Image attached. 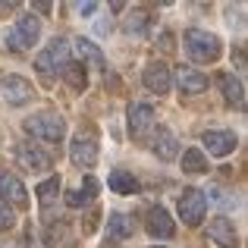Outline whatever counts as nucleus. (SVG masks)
<instances>
[{"label": "nucleus", "instance_id": "29", "mask_svg": "<svg viewBox=\"0 0 248 248\" xmlns=\"http://www.w3.org/2000/svg\"><path fill=\"white\" fill-rule=\"evenodd\" d=\"M10 10H16V3H0V16H3V13H10Z\"/></svg>", "mask_w": 248, "mask_h": 248}, {"label": "nucleus", "instance_id": "1", "mask_svg": "<svg viewBox=\"0 0 248 248\" xmlns=\"http://www.w3.org/2000/svg\"><path fill=\"white\" fill-rule=\"evenodd\" d=\"M186 50L198 63H214L220 57V41H217V35H211L204 29H188L186 31Z\"/></svg>", "mask_w": 248, "mask_h": 248}, {"label": "nucleus", "instance_id": "4", "mask_svg": "<svg viewBox=\"0 0 248 248\" xmlns=\"http://www.w3.org/2000/svg\"><path fill=\"white\" fill-rule=\"evenodd\" d=\"M66 63H69V44H66V38H54V41L47 44V50H44V54H38L35 66H38V73L50 76L54 69H60V73H63V66H66Z\"/></svg>", "mask_w": 248, "mask_h": 248}, {"label": "nucleus", "instance_id": "10", "mask_svg": "<svg viewBox=\"0 0 248 248\" xmlns=\"http://www.w3.org/2000/svg\"><path fill=\"white\" fill-rule=\"evenodd\" d=\"M16 160H19V167L35 170V173L50 170V157L41 151V148H35L31 141H19V145H16Z\"/></svg>", "mask_w": 248, "mask_h": 248}, {"label": "nucleus", "instance_id": "3", "mask_svg": "<svg viewBox=\"0 0 248 248\" xmlns=\"http://www.w3.org/2000/svg\"><path fill=\"white\" fill-rule=\"evenodd\" d=\"M207 214V195L201 188H182L179 195V217L186 226H198Z\"/></svg>", "mask_w": 248, "mask_h": 248}, {"label": "nucleus", "instance_id": "20", "mask_svg": "<svg viewBox=\"0 0 248 248\" xmlns=\"http://www.w3.org/2000/svg\"><path fill=\"white\" fill-rule=\"evenodd\" d=\"M132 230H135V226H132V220H129L126 214H110V217H107V232L113 239H129Z\"/></svg>", "mask_w": 248, "mask_h": 248}, {"label": "nucleus", "instance_id": "21", "mask_svg": "<svg viewBox=\"0 0 248 248\" xmlns=\"http://www.w3.org/2000/svg\"><path fill=\"white\" fill-rule=\"evenodd\" d=\"M76 50H79V57L85 63H91V66L94 69H104V54H101V47H97V44H91V41H76ZM82 63V66H85Z\"/></svg>", "mask_w": 248, "mask_h": 248}, {"label": "nucleus", "instance_id": "8", "mask_svg": "<svg viewBox=\"0 0 248 248\" xmlns=\"http://www.w3.org/2000/svg\"><path fill=\"white\" fill-rule=\"evenodd\" d=\"M141 82H145V88L154 91V94H167L170 85H173V76H170V66H167V63L154 60V63H148V66H145Z\"/></svg>", "mask_w": 248, "mask_h": 248}, {"label": "nucleus", "instance_id": "17", "mask_svg": "<svg viewBox=\"0 0 248 248\" xmlns=\"http://www.w3.org/2000/svg\"><path fill=\"white\" fill-rule=\"evenodd\" d=\"M110 188H113L116 195H135V192H139V179H135L129 170L116 167L113 173H110Z\"/></svg>", "mask_w": 248, "mask_h": 248}, {"label": "nucleus", "instance_id": "22", "mask_svg": "<svg viewBox=\"0 0 248 248\" xmlns=\"http://www.w3.org/2000/svg\"><path fill=\"white\" fill-rule=\"evenodd\" d=\"M57 192H60V176H50V179H44L41 186H38V204L47 211V207L54 204Z\"/></svg>", "mask_w": 248, "mask_h": 248}, {"label": "nucleus", "instance_id": "25", "mask_svg": "<svg viewBox=\"0 0 248 248\" xmlns=\"http://www.w3.org/2000/svg\"><path fill=\"white\" fill-rule=\"evenodd\" d=\"M94 192H97V182L88 176V179H85V192H82V188H76V192H66V204H69V207H82Z\"/></svg>", "mask_w": 248, "mask_h": 248}, {"label": "nucleus", "instance_id": "7", "mask_svg": "<svg viewBox=\"0 0 248 248\" xmlns=\"http://www.w3.org/2000/svg\"><path fill=\"white\" fill-rule=\"evenodd\" d=\"M38 38H41V22H38L35 16H19L16 29H13V35H10L13 47L16 50H29V47L38 44Z\"/></svg>", "mask_w": 248, "mask_h": 248}, {"label": "nucleus", "instance_id": "15", "mask_svg": "<svg viewBox=\"0 0 248 248\" xmlns=\"http://www.w3.org/2000/svg\"><path fill=\"white\" fill-rule=\"evenodd\" d=\"M154 154H157L160 160H173L176 157V151H179V141H176V135L170 132V129H154Z\"/></svg>", "mask_w": 248, "mask_h": 248}, {"label": "nucleus", "instance_id": "18", "mask_svg": "<svg viewBox=\"0 0 248 248\" xmlns=\"http://www.w3.org/2000/svg\"><path fill=\"white\" fill-rule=\"evenodd\" d=\"M217 82H220V88H223V97H226V101L236 104V107H242V104H245V88H242V82H239L236 76H230V73H223Z\"/></svg>", "mask_w": 248, "mask_h": 248}, {"label": "nucleus", "instance_id": "6", "mask_svg": "<svg viewBox=\"0 0 248 248\" xmlns=\"http://www.w3.org/2000/svg\"><path fill=\"white\" fill-rule=\"evenodd\" d=\"M69 157L76 167H94L97 164V141L91 132H76V139L69 141Z\"/></svg>", "mask_w": 248, "mask_h": 248}, {"label": "nucleus", "instance_id": "28", "mask_svg": "<svg viewBox=\"0 0 248 248\" xmlns=\"http://www.w3.org/2000/svg\"><path fill=\"white\" fill-rule=\"evenodd\" d=\"M73 10H76V13H94L97 3H73Z\"/></svg>", "mask_w": 248, "mask_h": 248}, {"label": "nucleus", "instance_id": "26", "mask_svg": "<svg viewBox=\"0 0 248 248\" xmlns=\"http://www.w3.org/2000/svg\"><path fill=\"white\" fill-rule=\"evenodd\" d=\"M145 25H148V13L145 10H135L132 16L126 19V31H135V35H145Z\"/></svg>", "mask_w": 248, "mask_h": 248}, {"label": "nucleus", "instance_id": "5", "mask_svg": "<svg viewBox=\"0 0 248 248\" xmlns=\"http://www.w3.org/2000/svg\"><path fill=\"white\" fill-rule=\"evenodd\" d=\"M154 129H157L154 110L148 107V104H132V107H129V132H132V139L145 141V139L154 135Z\"/></svg>", "mask_w": 248, "mask_h": 248}, {"label": "nucleus", "instance_id": "27", "mask_svg": "<svg viewBox=\"0 0 248 248\" xmlns=\"http://www.w3.org/2000/svg\"><path fill=\"white\" fill-rule=\"evenodd\" d=\"M13 223H16V214L10 211V204H6V201H0V230H10Z\"/></svg>", "mask_w": 248, "mask_h": 248}, {"label": "nucleus", "instance_id": "24", "mask_svg": "<svg viewBox=\"0 0 248 248\" xmlns=\"http://www.w3.org/2000/svg\"><path fill=\"white\" fill-rule=\"evenodd\" d=\"M63 79H66L69 85H73L76 91H82L85 85H88V76H85V69H82V63H73L69 60L66 66H63Z\"/></svg>", "mask_w": 248, "mask_h": 248}, {"label": "nucleus", "instance_id": "14", "mask_svg": "<svg viewBox=\"0 0 248 248\" xmlns=\"http://www.w3.org/2000/svg\"><path fill=\"white\" fill-rule=\"evenodd\" d=\"M207 236H211L217 245H223V248L236 245V230H232V223L226 217H214L211 223H207Z\"/></svg>", "mask_w": 248, "mask_h": 248}, {"label": "nucleus", "instance_id": "23", "mask_svg": "<svg viewBox=\"0 0 248 248\" xmlns=\"http://www.w3.org/2000/svg\"><path fill=\"white\" fill-rule=\"evenodd\" d=\"M182 170H186V173H204V170H207V157L198 151V148H188V151L182 154Z\"/></svg>", "mask_w": 248, "mask_h": 248}, {"label": "nucleus", "instance_id": "19", "mask_svg": "<svg viewBox=\"0 0 248 248\" xmlns=\"http://www.w3.org/2000/svg\"><path fill=\"white\" fill-rule=\"evenodd\" d=\"M44 242H47V248H76L73 230H69L66 223L50 226V230H47V236H44Z\"/></svg>", "mask_w": 248, "mask_h": 248}, {"label": "nucleus", "instance_id": "12", "mask_svg": "<svg viewBox=\"0 0 248 248\" xmlns=\"http://www.w3.org/2000/svg\"><path fill=\"white\" fill-rule=\"evenodd\" d=\"M145 226H148V232L151 236H157V239H170L176 232V223H173V217L164 211V207H151L148 211V217H145Z\"/></svg>", "mask_w": 248, "mask_h": 248}, {"label": "nucleus", "instance_id": "2", "mask_svg": "<svg viewBox=\"0 0 248 248\" xmlns=\"http://www.w3.org/2000/svg\"><path fill=\"white\" fill-rule=\"evenodd\" d=\"M25 132L41 139V141H60L66 135V123L57 113H38L31 120H25Z\"/></svg>", "mask_w": 248, "mask_h": 248}, {"label": "nucleus", "instance_id": "11", "mask_svg": "<svg viewBox=\"0 0 248 248\" xmlns=\"http://www.w3.org/2000/svg\"><path fill=\"white\" fill-rule=\"evenodd\" d=\"M0 201H13V204H19V207L29 201L25 186H22V179H19L16 173H6V170H0Z\"/></svg>", "mask_w": 248, "mask_h": 248}, {"label": "nucleus", "instance_id": "16", "mask_svg": "<svg viewBox=\"0 0 248 248\" xmlns=\"http://www.w3.org/2000/svg\"><path fill=\"white\" fill-rule=\"evenodd\" d=\"M176 82H179V88L186 91V94H201V91L207 88V76H201L198 69H192V66H179Z\"/></svg>", "mask_w": 248, "mask_h": 248}, {"label": "nucleus", "instance_id": "9", "mask_svg": "<svg viewBox=\"0 0 248 248\" xmlns=\"http://www.w3.org/2000/svg\"><path fill=\"white\" fill-rule=\"evenodd\" d=\"M201 141H204L207 154H214V157H226V154H232L236 145H239L236 132H226V129H211V132H204Z\"/></svg>", "mask_w": 248, "mask_h": 248}, {"label": "nucleus", "instance_id": "30", "mask_svg": "<svg viewBox=\"0 0 248 248\" xmlns=\"http://www.w3.org/2000/svg\"><path fill=\"white\" fill-rule=\"evenodd\" d=\"M0 248H10V245H3V242H0Z\"/></svg>", "mask_w": 248, "mask_h": 248}, {"label": "nucleus", "instance_id": "13", "mask_svg": "<svg viewBox=\"0 0 248 248\" xmlns=\"http://www.w3.org/2000/svg\"><path fill=\"white\" fill-rule=\"evenodd\" d=\"M3 97H6V104H13V107L31 101V82L22 79V76H6L3 79Z\"/></svg>", "mask_w": 248, "mask_h": 248}]
</instances>
